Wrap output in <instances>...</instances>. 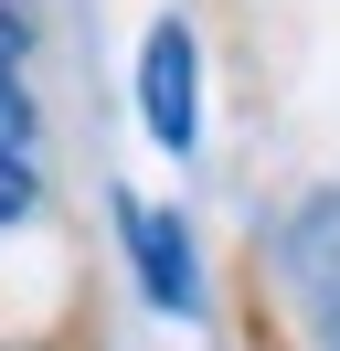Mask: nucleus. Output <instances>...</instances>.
<instances>
[{
  "mask_svg": "<svg viewBox=\"0 0 340 351\" xmlns=\"http://www.w3.org/2000/svg\"><path fill=\"white\" fill-rule=\"evenodd\" d=\"M117 234H127V266H138L149 308L191 319V308H202V266H191V223H181V213H160V202H138V192H117Z\"/></svg>",
  "mask_w": 340,
  "mask_h": 351,
  "instance_id": "obj_1",
  "label": "nucleus"
},
{
  "mask_svg": "<svg viewBox=\"0 0 340 351\" xmlns=\"http://www.w3.org/2000/svg\"><path fill=\"white\" fill-rule=\"evenodd\" d=\"M138 117H149L160 149H191L202 138V64H191L181 22H149V43H138Z\"/></svg>",
  "mask_w": 340,
  "mask_h": 351,
  "instance_id": "obj_2",
  "label": "nucleus"
},
{
  "mask_svg": "<svg viewBox=\"0 0 340 351\" xmlns=\"http://www.w3.org/2000/svg\"><path fill=\"white\" fill-rule=\"evenodd\" d=\"M21 11L0 0V223L32 202V149H42V128H32V96H21Z\"/></svg>",
  "mask_w": 340,
  "mask_h": 351,
  "instance_id": "obj_3",
  "label": "nucleus"
}]
</instances>
